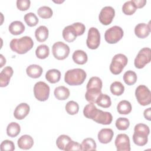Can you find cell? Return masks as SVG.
<instances>
[{
	"instance_id": "obj_6",
	"label": "cell",
	"mask_w": 151,
	"mask_h": 151,
	"mask_svg": "<svg viewBox=\"0 0 151 151\" xmlns=\"http://www.w3.org/2000/svg\"><path fill=\"white\" fill-rule=\"evenodd\" d=\"M135 96L138 103L142 106H147L151 103L150 91L145 85H140L136 88Z\"/></svg>"
},
{
	"instance_id": "obj_27",
	"label": "cell",
	"mask_w": 151,
	"mask_h": 151,
	"mask_svg": "<svg viewBox=\"0 0 151 151\" xmlns=\"http://www.w3.org/2000/svg\"><path fill=\"white\" fill-rule=\"evenodd\" d=\"M132 109L131 103L125 100L120 101L117 106V110L120 114H128L131 112Z\"/></svg>"
},
{
	"instance_id": "obj_46",
	"label": "cell",
	"mask_w": 151,
	"mask_h": 151,
	"mask_svg": "<svg viewBox=\"0 0 151 151\" xmlns=\"http://www.w3.org/2000/svg\"><path fill=\"white\" fill-rule=\"evenodd\" d=\"M0 56H1V65H0V67L1 68V67H3V65H4V64H5V63H6V59L4 57V56L2 55V54H1L0 55Z\"/></svg>"
},
{
	"instance_id": "obj_4",
	"label": "cell",
	"mask_w": 151,
	"mask_h": 151,
	"mask_svg": "<svg viewBox=\"0 0 151 151\" xmlns=\"http://www.w3.org/2000/svg\"><path fill=\"white\" fill-rule=\"evenodd\" d=\"M150 130L147 125L143 123L137 124L134 128L133 140L134 144L139 146H145L148 140Z\"/></svg>"
},
{
	"instance_id": "obj_41",
	"label": "cell",
	"mask_w": 151,
	"mask_h": 151,
	"mask_svg": "<svg viewBox=\"0 0 151 151\" xmlns=\"http://www.w3.org/2000/svg\"><path fill=\"white\" fill-rule=\"evenodd\" d=\"M30 4L31 2L29 0H17V7L20 11H26L29 8Z\"/></svg>"
},
{
	"instance_id": "obj_35",
	"label": "cell",
	"mask_w": 151,
	"mask_h": 151,
	"mask_svg": "<svg viewBox=\"0 0 151 151\" xmlns=\"http://www.w3.org/2000/svg\"><path fill=\"white\" fill-rule=\"evenodd\" d=\"M37 14L41 18L43 19H48L52 17L53 12L50 7L42 6L38 9Z\"/></svg>"
},
{
	"instance_id": "obj_22",
	"label": "cell",
	"mask_w": 151,
	"mask_h": 151,
	"mask_svg": "<svg viewBox=\"0 0 151 151\" xmlns=\"http://www.w3.org/2000/svg\"><path fill=\"white\" fill-rule=\"evenodd\" d=\"M42 68L41 66L37 64H31L26 69L27 75L33 78H39L42 73Z\"/></svg>"
},
{
	"instance_id": "obj_45",
	"label": "cell",
	"mask_w": 151,
	"mask_h": 151,
	"mask_svg": "<svg viewBox=\"0 0 151 151\" xmlns=\"http://www.w3.org/2000/svg\"><path fill=\"white\" fill-rule=\"evenodd\" d=\"M150 113H151V108L150 107L145 110L144 113H143L145 118L149 121L150 120Z\"/></svg>"
},
{
	"instance_id": "obj_3",
	"label": "cell",
	"mask_w": 151,
	"mask_h": 151,
	"mask_svg": "<svg viewBox=\"0 0 151 151\" xmlns=\"http://www.w3.org/2000/svg\"><path fill=\"white\" fill-rule=\"evenodd\" d=\"M87 74L81 68H74L66 71L64 81L70 86H78L83 84L86 78Z\"/></svg>"
},
{
	"instance_id": "obj_38",
	"label": "cell",
	"mask_w": 151,
	"mask_h": 151,
	"mask_svg": "<svg viewBox=\"0 0 151 151\" xmlns=\"http://www.w3.org/2000/svg\"><path fill=\"white\" fill-rule=\"evenodd\" d=\"M24 21L29 27L35 26L39 20L34 13L29 12L24 15Z\"/></svg>"
},
{
	"instance_id": "obj_8",
	"label": "cell",
	"mask_w": 151,
	"mask_h": 151,
	"mask_svg": "<svg viewBox=\"0 0 151 151\" xmlns=\"http://www.w3.org/2000/svg\"><path fill=\"white\" fill-rule=\"evenodd\" d=\"M123 36V29L117 25L107 29L104 34V38L109 44H115L120 41Z\"/></svg>"
},
{
	"instance_id": "obj_25",
	"label": "cell",
	"mask_w": 151,
	"mask_h": 151,
	"mask_svg": "<svg viewBox=\"0 0 151 151\" xmlns=\"http://www.w3.org/2000/svg\"><path fill=\"white\" fill-rule=\"evenodd\" d=\"M35 36L38 41L41 42L45 41L48 37V28L44 25L40 26L35 29Z\"/></svg>"
},
{
	"instance_id": "obj_21",
	"label": "cell",
	"mask_w": 151,
	"mask_h": 151,
	"mask_svg": "<svg viewBox=\"0 0 151 151\" xmlns=\"http://www.w3.org/2000/svg\"><path fill=\"white\" fill-rule=\"evenodd\" d=\"M25 28V26L22 22L19 21H14L9 24L8 30L11 34L18 35L24 32Z\"/></svg>"
},
{
	"instance_id": "obj_39",
	"label": "cell",
	"mask_w": 151,
	"mask_h": 151,
	"mask_svg": "<svg viewBox=\"0 0 151 151\" xmlns=\"http://www.w3.org/2000/svg\"><path fill=\"white\" fill-rule=\"evenodd\" d=\"M115 124L119 130H125L129 128L130 122L129 119L126 117H119L116 120Z\"/></svg>"
},
{
	"instance_id": "obj_37",
	"label": "cell",
	"mask_w": 151,
	"mask_h": 151,
	"mask_svg": "<svg viewBox=\"0 0 151 151\" xmlns=\"http://www.w3.org/2000/svg\"><path fill=\"white\" fill-rule=\"evenodd\" d=\"M137 8L134 6V4L132 1H129L126 2L122 6L123 12L127 15H133L136 11Z\"/></svg>"
},
{
	"instance_id": "obj_44",
	"label": "cell",
	"mask_w": 151,
	"mask_h": 151,
	"mask_svg": "<svg viewBox=\"0 0 151 151\" xmlns=\"http://www.w3.org/2000/svg\"><path fill=\"white\" fill-rule=\"evenodd\" d=\"M132 2L134 4L136 8H142L146 4V0H132Z\"/></svg>"
},
{
	"instance_id": "obj_36",
	"label": "cell",
	"mask_w": 151,
	"mask_h": 151,
	"mask_svg": "<svg viewBox=\"0 0 151 151\" xmlns=\"http://www.w3.org/2000/svg\"><path fill=\"white\" fill-rule=\"evenodd\" d=\"M67 113L71 115L76 114L79 110V106L78 103L74 101H69L65 106Z\"/></svg>"
},
{
	"instance_id": "obj_19",
	"label": "cell",
	"mask_w": 151,
	"mask_h": 151,
	"mask_svg": "<svg viewBox=\"0 0 151 151\" xmlns=\"http://www.w3.org/2000/svg\"><path fill=\"white\" fill-rule=\"evenodd\" d=\"M63 37L64 40L68 42H71L76 39L77 35L73 25H68L63 29Z\"/></svg>"
},
{
	"instance_id": "obj_18",
	"label": "cell",
	"mask_w": 151,
	"mask_h": 151,
	"mask_svg": "<svg viewBox=\"0 0 151 151\" xmlns=\"http://www.w3.org/2000/svg\"><path fill=\"white\" fill-rule=\"evenodd\" d=\"M17 144L20 149L28 150L32 147L34 145V140L31 136L24 134L18 139Z\"/></svg>"
},
{
	"instance_id": "obj_17",
	"label": "cell",
	"mask_w": 151,
	"mask_h": 151,
	"mask_svg": "<svg viewBox=\"0 0 151 151\" xmlns=\"http://www.w3.org/2000/svg\"><path fill=\"white\" fill-rule=\"evenodd\" d=\"M113 135L114 133L112 129L109 128L102 129L98 133V140L101 143L107 144L111 142Z\"/></svg>"
},
{
	"instance_id": "obj_16",
	"label": "cell",
	"mask_w": 151,
	"mask_h": 151,
	"mask_svg": "<svg viewBox=\"0 0 151 151\" xmlns=\"http://www.w3.org/2000/svg\"><path fill=\"white\" fill-rule=\"evenodd\" d=\"M150 32V23L146 24L145 23H140L136 25L134 28L135 35L140 38H146Z\"/></svg>"
},
{
	"instance_id": "obj_42",
	"label": "cell",
	"mask_w": 151,
	"mask_h": 151,
	"mask_svg": "<svg viewBox=\"0 0 151 151\" xmlns=\"http://www.w3.org/2000/svg\"><path fill=\"white\" fill-rule=\"evenodd\" d=\"M64 150L65 151H70V150H82L81 145L76 142L73 140H71L67 146L65 147Z\"/></svg>"
},
{
	"instance_id": "obj_34",
	"label": "cell",
	"mask_w": 151,
	"mask_h": 151,
	"mask_svg": "<svg viewBox=\"0 0 151 151\" xmlns=\"http://www.w3.org/2000/svg\"><path fill=\"white\" fill-rule=\"evenodd\" d=\"M71 140H72L68 136L65 134H61L59 136L57 139V140H56L57 146L58 147V149L64 150L65 147Z\"/></svg>"
},
{
	"instance_id": "obj_13",
	"label": "cell",
	"mask_w": 151,
	"mask_h": 151,
	"mask_svg": "<svg viewBox=\"0 0 151 151\" xmlns=\"http://www.w3.org/2000/svg\"><path fill=\"white\" fill-rule=\"evenodd\" d=\"M117 151H130V139L126 134H119L115 139L114 142Z\"/></svg>"
},
{
	"instance_id": "obj_11",
	"label": "cell",
	"mask_w": 151,
	"mask_h": 151,
	"mask_svg": "<svg viewBox=\"0 0 151 151\" xmlns=\"http://www.w3.org/2000/svg\"><path fill=\"white\" fill-rule=\"evenodd\" d=\"M100 43V34L95 27H91L88 31L86 44L91 50L97 49Z\"/></svg>"
},
{
	"instance_id": "obj_43",
	"label": "cell",
	"mask_w": 151,
	"mask_h": 151,
	"mask_svg": "<svg viewBox=\"0 0 151 151\" xmlns=\"http://www.w3.org/2000/svg\"><path fill=\"white\" fill-rule=\"evenodd\" d=\"M72 25L76 31L77 36L81 35L84 33L86 30V27L81 22H75Z\"/></svg>"
},
{
	"instance_id": "obj_14",
	"label": "cell",
	"mask_w": 151,
	"mask_h": 151,
	"mask_svg": "<svg viewBox=\"0 0 151 151\" xmlns=\"http://www.w3.org/2000/svg\"><path fill=\"white\" fill-rule=\"evenodd\" d=\"M29 110L30 107L28 104L25 103H20L16 107L14 110V117L18 120H22L28 114Z\"/></svg>"
},
{
	"instance_id": "obj_28",
	"label": "cell",
	"mask_w": 151,
	"mask_h": 151,
	"mask_svg": "<svg viewBox=\"0 0 151 151\" xmlns=\"http://www.w3.org/2000/svg\"><path fill=\"white\" fill-rule=\"evenodd\" d=\"M21 131V127L19 124L16 122L10 123L6 127L7 135L11 137L17 136Z\"/></svg>"
},
{
	"instance_id": "obj_1",
	"label": "cell",
	"mask_w": 151,
	"mask_h": 151,
	"mask_svg": "<svg viewBox=\"0 0 151 151\" xmlns=\"http://www.w3.org/2000/svg\"><path fill=\"white\" fill-rule=\"evenodd\" d=\"M83 114L86 117L104 125L110 124L113 120V116L110 112L98 109L94 103L88 104L84 107Z\"/></svg>"
},
{
	"instance_id": "obj_40",
	"label": "cell",
	"mask_w": 151,
	"mask_h": 151,
	"mask_svg": "<svg viewBox=\"0 0 151 151\" xmlns=\"http://www.w3.org/2000/svg\"><path fill=\"white\" fill-rule=\"evenodd\" d=\"M0 147L1 150L13 151L15 149V145L12 141L9 140H5L1 143Z\"/></svg>"
},
{
	"instance_id": "obj_31",
	"label": "cell",
	"mask_w": 151,
	"mask_h": 151,
	"mask_svg": "<svg viewBox=\"0 0 151 151\" xmlns=\"http://www.w3.org/2000/svg\"><path fill=\"white\" fill-rule=\"evenodd\" d=\"M50 54L49 47L45 44H41L37 47L35 50L36 56L40 59L46 58Z\"/></svg>"
},
{
	"instance_id": "obj_30",
	"label": "cell",
	"mask_w": 151,
	"mask_h": 151,
	"mask_svg": "<svg viewBox=\"0 0 151 151\" xmlns=\"http://www.w3.org/2000/svg\"><path fill=\"white\" fill-rule=\"evenodd\" d=\"M82 150H96V143L92 138H86L84 139L81 144Z\"/></svg>"
},
{
	"instance_id": "obj_20",
	"label": "cell",
	"mask_w": 151,
	"mask_h": 151,
	"mask_svg": "<svg viewBox=\"0 0 151 151\" xmlns=\"http://www.w3.org/2000/svg\"><path fill=\"white\" fill-rule=\"evenodd\" d=\"M102 81L98 77H92L89 80L86 88L87 90L101 91Z\"/></svg>"
},
{
	"instance_id": "obj_15",
	"label": "cell",
	"mask_w": 151,
	"mask_h": 151,
	"mask_svg": "<svg viewBox=\"0 0 151 151\" xmlns=\"http://www.w3.org/2000/svg\"><path fill=\"white\" fill-rule=\"evenodd\" d=\"M13 69L9 66L5 67L0 73V86L6 87L8 85L10 79L13 75Z\"/></svg>"
},
{
	"instance_id": "obj_5",
	"label": "cell",
	"mask_w": 151,
	"mask_h": 151,
	"mask_svg": "<svg viewBox=\"0 0 151 151\" xmlns=\"http://www.w3.org/2000/svg\"><path fill=\"white\" fill-rule=\"evenodd\" d=\"M128 59L123 54H116L112 58L110 65V70L113 74L117 75L122 73L124 67L127 65Z\"/></svg>"
},
{
	"instance_id": "obj_10",
	"label": "cell",
	"mask_w": 151,
	"mask_h": 151,
	"mask_svg": "<svg viewBox=\"0 0 151 151\" xmlns=\"http://www.w3.org/2000/svg\"><path fill=\"white\" fill-rule=\"evenodd\" d=\"M52 52L54 57L58 60H63L66 58L70 53V47L63 42H55L52 47Z\"/></svg>"
},
{
	"instance_id": "obj_7",
	"label": "cell",
	"mask_w": 151,
	"mask_h": 151,
	"mask_svg": "<svg viewBox=\"0 0 151 151\" xmlns=\"http://www.w3.org/2000/svg\"><path fill=\"white\" fill-rule=\"evenodd\" d=\"M151 60V50L150 48L145 47L142 48L137 54L134 64L136 68L141 69L147 64L149 63Z\"/></svg>"
},
{
	"instance_id": "obj_12",
	"label": "cell",
	"mask_w": 151,
	"mask_h": 151,
	"mask_svg": "<svg viewBox=\"0 0 151 151\" xmlns=\"http://www.w3.org/2000/svg\"><path fill=\"white\" fill-rule=\"evenodd\" d=\"M115 15L114 9L110 6H106L103 7L99 15L100 22L104 25H107L111 24Z\"/></svg>"
},
{
	"instance_id": "obj_29",
	"label": "cell",
	"mask_w": 151,
	"mask_h": 151,
	"mask_svg": "<svg viewBox=\"0 0 151 151\" xmlns=\"http://www.w3.org/2000/svg\"><path fill=\"white\" fill-rule=\"evenodd\" d=\"M96 103L100 107L103 108H108L110 107L111 104L110 97L107 94L101 93L97 99Z\"/></svg>"
},
{
	"instance_id": "obj_24",
	"label": "cell",
	"mask_w": 151,
	"mask_h": 151,
	"mask_svg": "<svg viewBox=\"0 0 151 151\" xmlns=\"http://www.w3.org/2000/svg\"><path fill=\"white\" fill-rule=\"evenodd\" d=\"M73 60L77 64H84L88 60V57L86 52L83 50H76L73 54Z\"/></svg>"
},
{
	"instance_id": "obj_9",
	"label": "cell",
	"mask_w": 151,
	"mask_h": 151,
	"mask_svg": "<svg viewBox=\"0 0 151 151\" xmlns=\"http://www.w3.org/2000/svg\"><path fill=\"white\" fill-rule=\"evenodd\" d=\"M50 87L43 81H38L34 87V94L35 97L40 101H46L50 95Z\"/></svg>"
},
{
	"instance_id": "obj_2",
	"label": "cell",
	"mask_w": 151,
	"mask_h": 151,
	"mask_svg": "<svg viewBox=\"0 0 151 151\" xmlns=\"http://www.w3.org/2000/svg\"><path fill=\"white\" fill-rule=\"evenodd\" d=\"M34 45L32 38L28 36H24L20 38L12 39L10 43L11 49L19 54H24L29 51Z\"/></svg>"
},
{
	"instance_id": "obj_32",
	"label": "cell",
	"mask_w": 151,
	"mask_h": 151,
	"mask_svg": "<svg viewBox=\"0 0 151 151\" xmlns=\"http://www.w3.org/2000/svg\"><path fill=\"white\" fill-rule=\"evenodd\" d=\"M110 89L113 94L115 96H120L124 91V87L121 82L114 81L111 84Z\"/></svg>"
},
{
	"instance_id": "obj_33",
	"label": "cell",
	"mask_w": 151,
	"mask_h": 151,
	"mask_svg": "<svg viewBox=\"0 0 151 151\" xmlns=\"http://www.w3.org/2000/svg\"><path fill=\"white\" fill-rule=\"evenodd\" d=\"M123 80L129 86L133 85L137 81V75L135 72L132 70H128L123 75Z\"/></svg>"
},
{
	"instance_id": "obj_23",
	"label": "cell",
	"mask_w": 151,
	"mask_h": 151,
	"mask_svg": "<svg viewBox=\"0 0 151 151\" xmlns=\"http://www.w3.org/2000/svg\"><path fill=\"white\" fill-rule=\"evenodd\" d=\"M54 94L59 100H65L70 96V90L64 86H58L54 89Z\"/></svg>"
},
{
	"instance_id": "obj_26",
	"label": "cell",
	"mask_w": 151,
	"mask_h": 151,
	"mask_svg": "<svg viewBox=\"0 0 151 151\" xmlns=\"http://www.w3.org/2000/svg\"><path fill=\"white\" fill-rule=\"evenodd\" d=\"M61 78V73L57 69H50L45 74V78L50 83H56Z\"/></svg>"
}]
</instances>
